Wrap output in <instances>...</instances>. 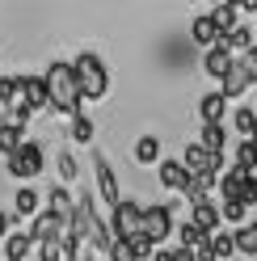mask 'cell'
<instances>
[{
    "label": "cell",
    "instance_id": "cell-28",
    "mask_svg": "<svg viewBox=\"0 0 257 261\" xmlns=\"http://www.w3.org/2000/svg\"><path fill=\"white\" fill-rule=\"evenodd\" d=\"M93 135H97V126H93V118H89V114L72 118V139H76V143H93Z\"/></svg>",
    "mask_w": 257,
    "mask_h": 261
},
{
    "label": "cell",
    "instance_id": "cell-31",
    "mask_svg": "<svg viewBox=\"0 0 257 261\" xmlns=\"http://www.w3.org/2000/svg\"><path fill=\"white\" fill-rule=\"evenodd\" d=\"M76 160L68 156V152H59V181H63V190H68V181H76Z\"/></svg>",
    "mask_w": 257,
    "mask_h": 261
},
{
    "label": "cell",
    "instance_id": "cell-24",
    "mask_svg": "<svg viewBox=\"0 0 257 261\" xmlns=\"http://www.w3.org/2000/svg\"><path fill=\"white\" fill-rule=\"evenodd\" d=\"M30 249H34V240H30V236H21V232L9 236V240H5V261H25Z\"/></svg>",
    "mask_w": 257,
    "mask_h": 261
},
{
    "label": "cell",
    "instance_id": "cell-5",
    "mask_svg": "<svg viewBox=\"0 0 257 261\" xmlns=\"http://www.w3.org/2000/svg\"><path fill=\"white\" fill-rule=\"evenodd\" d=\"M139 232L160 249V240L173 236V206H169V202H160V206H143V223H139Z\"/></svg>",
    "mask_w": 257,
    "mask_h": 261
},
{
    "label": "cell",
    "instance_id": "cell-2",
    "mask_svg": "<svg viewBox=\"0 0 257 261\" xmlns=\"http://www.w3.org/2000/svg\"><path fill=\"white\" fill-rule=\"evenodd\" d=\"M72 68H76V80H80V97H85V101H101L106 89H110V76L101 68V59L97 55H80Z\"/></svg>",
    "mask_w": 257,
    "mask_h": 261
},
{
    "label": "cell",
    "instance_id": "cell-8",
    "mask_svg": "<svg viewBox=\"0 0 257 261\" xmlns=\"http://www.w3.org/2000/svg\"><path fill=\"white\" fill-rule=\"evenodd\" d=\"M232 51H228V46H211V51H207L202 55V68H207V76H211V80H219V85H223V80H228V72H232Z\"/></svg>",
    "mask_w": 257,
    "mask_h": 261
},
{
    "label": "cell",
    "instance_id": "cell-34",
    "mask_svg": "<svg viewBox=\"0 0 257 261\" xmlns=\"http://www.w3.org/2000/svg\"><path fill=\"white\" fill-rule=\"evenodd\" d=\"M240 59H245V68H249V76L257 80V46H253V51H249V55H240Z\"/></svg>",
    "mask_w": 257,
    "mask_h": 261
},
{
    "label": "cell",
    "instance_id": "cell-35",
    "mask_svg": "<svg viewBox=\"0 0 257 261\" xmlns=\"http://www.w3.org/2000/svg\"><path fill=\"white\" fill-rule=\"evenodd\" d=\"M0 236L9 240V211H0Z\"/></svg>",
    "mask_w": 257,
    "mask_h": 261
},
{
    "label": "cell",
    "instance_id": "cell-23",
    "mask_svg": "<svg viewBox=\"0 0 257 261\" xmlns=\"http://www.w3.org/2000/svg\"><path fill=\"white\" fill-rule=\"evenodd\" d=\"M232 160H236V169H245V173L257 177V143L240 139V143H236V152H232Z\"/></svg>",
    "mask_w": 257,
    "mask_h": 261
},
{
    "label": "cell",
    "instance_id": "cell-30",
    "mask_svg": "<svg viewBox=\"0 0 257 261\" xmlns=\"http://www.w3.org/2000/svg\"><path fill=\"white\" fill-rule=\"evenodd\" d=\"M219 215H223V223H236V227H245V215H249V211L240 206V202H219Z\"/></svg>",
    "mask_w": 257,
    "mask_h": 261
},
{
    "label": "cell",
    "instance_id": "cell-16",
    "mask_svg": "<svg viewBox=\"0 0 257 261\" xmlns=\"http://www.w3.org/2000/svg\"><path fill=\"white\" fill-rule=\"evenodd\" d=\"M38 190H30V186H21L17 194H13V211H17L21 219H38Z\"/></svg>",
    "mask_w": 257,
    "mask_h": 261
},
{
    "label": "cell",
    "instance_id": "cell-12",
    "mask_svg": "<svg viewBox=\"0 0 257 261\" xmlns=\"http://www.w3.org/2000/svg\"><path fill=\"white\" fill-rule=\"evenodd\" d=\"M190 34H194V42H198V46H207V51H211V46H219V42H223V34H219V25L211 21V13H202V17H194V25H190Z\"/></svg>",
    "mask_w": 257,
    "mask_h": 261
},
{
    "label": "cell",
    "instance_id": "cell-14",
    "mask_svg": "<svg viewBox=\"0 0 257 261\" xmlns=\"http://www.w3.org/2000/svg\"><path fill=\"white\" fill-rule=\"evenodd\" d=\"M186 181H190V173L182 160H160V186L165 190H186Z\"/></svg>",
    "mask_w": 257,
    "mask_h": 261
},
{
    "label": "cell",
    "instance_id": "cell-7",
    "mask_svg": "<svg viewBox=\"0 0 257 261\" xmlns=\"http://www.w3.org/2000/svg\"><path fill=\"white\" fill-rule=\"evenodd\" d=\"M17 80H21V106L30 114H38V110L51 106V93H46V80L42 76H17Z\"/></svg>",
    "mask_w": 257,
    "mask_h": 261
},
{
    "label": "cell",
    "instance_id": "cell-9",
    "mask_svg": "<svg viewBox=\"0 0 257 261\" xmlns=\"http://www.w3.org/2000/svg\"><path fill=\"white\" fill-rule=\"evenodd\" d=\"M198 114H202V126H223V114H228V97L219 89L198 97Z\"/></svg>",
    "mask_w": 257,
    "mask_h": 261
},
{
    "label": "cell",
    "instance_id": "cell-26",
    "mask_svg": "<svg viewBox=\"0 0 257 261\" xmlns=\"http://www.w3.org/2000/svg\"><path fill=\"white\" fill-rule=\"evenodd\" d=\"M211 249H215V261H232L236 257V232H215Z\"/></svg>",
    "mask_w": 257,
    "mask_h": 261
},
{
    "label": "cell",
    "instance_id": "cell-27",
    "mask_svg": "<svg viewBox=\"0 0 257 261\" xmlns=\"http://www.w3.org/2000/svg\"><path fill=\"white\" fill-rule=\"evenodd\" d=\"M236 253H245V257H257V227H253V223L236 227Z\"/></svg>",
    "mask_w": 257,
    "mask_h": 261
},
{
    "label": "cell",
    "instance_id": "cell-38",
    "mask_svg": "<svg viewBox=\"0 0 257 261\" xmlns=\"http://www.w3.org/2000/svg\"><path fill=\"white\" fill-rule=\"evenodd\" d=\"M253 227H257V211H253Z\"/></svg>",
    "mask_w": 257,
    "mask_h": 261
},
{
    "label": "cell",
    "instance_id": "cell-3",
    "mask_svg": "<svg viewBox=\"0 0 257 261\" xmlns=\"http://www.w3.org/2000/svg\"><path fill=\"white\" fill-rule=\"evenodd\" d=\"M182 165H186V173H190V177H211V173H215V177H223V156H211L198 139H194V143H186Z\"/></svg>",
    "mask_w": 257,
    "mask_h": 261
},
{
    "label": "cell",
    "instance_id": "cell-25",
    "mask_svg": "<svg viewBox=\"0 0 257 261\" xmlns=\"http://www.w3.org/2000/svg\"><path fill=\"white\" fill-rule=\"evenodd\" d=\"M223 46H228V51H240V55H249V51H253V30L236 25L232 34H223Z\"/></svg>",
    "mask_w": 257,
    "mask_h": 261
},
{
    "label": "cell",
    "instance_id": "cell-29",
    "mask_svg": "<svg viewBox=\"0 0 257 261\" xmlns=\"http://www.w3.org/2000/svg\"><path fill=\"white\" fill-rule=\"evenodd\" d=\"M126 244H131V253H135V261H152V257H156V244H152L148 236H143V232H139V236H131Z\"/></svg>",
    "mask_w": 257,
    "mask_h": 261
},
{
    "label": "cell",
    "instance_id": "cell-11",
    "mask_svg": "<svg viewBox=\"0 0 257 261\" xmlns=\"http://www.w3.org/2000/svg\"><path fill=\"white\" fill-rule=\"evenodd\" d=\"M249 85H253V76H249V68H245V59H236V63H232V72H228V80L219 85V93L228 97V101H236V97L245 93Z\"/></svg>",
    "mask_w": 257,
    "mask_h": 261
},
{
    "label": "cell",
    "instance_id": "cell-10",
    "mask_svg": "<svg viewBox=\"0 0 257 261\" xmlns=\"http://www.w3.org/2000/svg\"><path fill=\"white\" fill-rule=\"evenodd\" d=\"M97 194H101V202H106V206H118V202H122L118 181H114V169L106 165V156H97Z\"/></svg>",
    "mask_w": 257,
    "mask_h": 261
},
{
    "label": "cell",
    "instance_id": "cell-4",
    "mask_svg": "<svg viewBox=\"0 0 257 261\" xmlns=\"http://www.w3.org/2000/svg\"><path fill=\"white\" fill-rule=\"evenodd\" d=\"M9 173L17 177V181H34V177L42 173V148H38L34 139H25L21 148L9 156Z\"/></svg>",
    "mask_w": 257,
    "mask_h": 261
},
{
    "label": "cell",
    "instance_id": "cell-19",
    "mask_svg": "<svg viewBox=\"0 0 257 261\" xmlns=\"http://www.w3.org/2000/svg\"><path fill=\"white\" fill-rule=\"evenodd\" d=\"M173 236H177V244H182V249H198V244H207V240H211V236L202 232V227H194L190 219L173 227Z\"/></svg>",
    "mask_w": 257,
    "mask_h": 261
},
{
    "label": "cell",
    "instance_id": "cell-37",
    "mask_svg": "<svg viewBox=\"0 0 257 261\" xmlns=\"http://www.w3.org/2000/svg\"><path fill=\"white\" fill-rule=\"evenodd\" d=\"M80 261H93V253H80Z\"/></svg>",
    "mask_w": 257,
    "mask_h": 261
},
{
    "label": "cell",
    "instance_id": "cell-6",
    "mask_svg": "<svg viewBox=\"0 0 257 261\" xmlns=\"http://www.w3.org/2000/svg\"><path fill=\"white\" fill-rule=\"evenodd\" d=\"M139 223H143V206L118 202L114 219H110V232H114V240H131V236H139Z\"/></svg>",
    "mask_w": 257,
    "mask_h": 261
},
{
    "label": "cell",
    "instance_id": "cell-1",
    "mask_svg": "<svg viewBox=\"0 0 257 261\" xmlns=\"http://www.w3.org/2000/svg\"><path fill=\"white\" fill-rule=\"evenodd\" d=\"M46 93H51V110L59 118H80V106H85V97H80V80H76V68L72 63H51L46 68Z\"/></svg>",
    "mask_w": 257,
    "mask_h": 261
},
{
    "label": "cell",
    "instance_id": "cell-33",
    "mask_svg": "<svg viewBox=\"0 0 257 261\" xmlns=\"http://www.w3.org/2000/svg\"><path fill=\"white\" fill-rule=\"evenodd\" d=\"M194 261H215V249H211V240H207V244H198V249H194Z\"/></svg>",
    "mask_w": 257,
    "mask_h": 261
},
{
    "label": "cell",
    "instance_id": "cell-32",
    "mask_svg": "<svg viewBox=\"0 0 257 261\" xmlns=\"http://www.w3.org/2000/svg\"><path fill=\"white\" fill-rule=\"evenodd\" d=\"M110 261H135L131 244H126V240H114V244H110Z\"/></svg>",
    "mask_w": 257,
    "mask_h": 261
},
{
    "label": "cell",
    "instance_id": "cell-18",
    "mask_svg": "<svg viewBox=\"0 0 257 261\" xmlns=\"http://www.w3.org/2000/svg\"><path fill=\"white\" fill-rule=\"evenodd\" d=\"M198 143L211 156H223V152H228V130H223V126H202L198 130Z\"/></svg>",
    "mask_w": 257,
    "mask_h": 261
},
{
    "label": "cell",
    "instance_id": "cell-22",
    "mask_svg": "<svg viewBox=\"0 0 257 261\" xmlns=\"http://www.w3.org/2000/svg\"><path fill=\"white\" fill-rule=\"evenodd\" d=\"M135 160H139V165H156V160H160V135H139Z\"/></svg>",
    "mask_w": 257,
    "mask_h": 261
},
{
    "label": "cell",
    "instance_id": "cell-17",
    "mask_svg": "<svg viewBox=\"0 0 257 261\" xmlns=\"http://www.w3.org/2000/svg\"><path fill=\"white\" fill-rule=\"evenodd\" d=\"M21 143H25V130H21L17 122L0 118V152H5V156H13V152L21 148Z\"/></svg>",
    "mask_w": 257,
    "mask_h": 261
},
{
    "label": "cell",
    "instance_id": "cell-36",
    "mask_svg": "<svg viewBox=\"0 0 257 261\" xmlns=\"http://www.w3.org/2000/svg\"><path fill=\"white\" fill-rule=\"evenodd\" d=\"M152 261H173V253H169V249H156V257H152Z\"/></svg>",
    "mask_w": 257,
    "mask_h": 261
},
{
    "label": "cell",
    "instance_id": "cell-15",
    "mask_svg": "<svg viewBox=\"0 0 257 261\" xmlns=\"http://www.w3.org/2000/svg\"><path fill=\"white\" fill-rule=\"evenodd\" d=\"M232 130L240 139H249V143H257V110H249V106H240L236 114H232Z\"/></svg>",
    "mask_w": 257,
    "mask_h": 261
},
{
    "label": "cell",
    "instance_id": "cell-20",
    "mask_svg": "<svg viewBox=\"0 0 257 261\" xmlns=\"http://www.w3.org/2000/svg\"><path fill=\"white\" fill-rule=\"evenodd\" d=\"M0 106H5V110H17L21 106V80L17 76H0Z\"/></svg>",
    "mask_w": 257,
    "mask_h": 261
},
{
    "label": "cell",
    "instance_id": "cell-13",
    "mask_svg": "<svg viewBox=\"0 0 257 261\" xmlns=\"http://www.w3.org/2000/svg\"><path fill=\"white\" fill-rule=\"evenodd\" d=\"M219 206L215 202H198V206H190V223H194V227H202V232L207 236H215V227H219Z\"/></svg>",
    "mask_w": 257,
    "mask_h": 261
},
{
    "label": "cell",
    "instance_id": "cell-21",
    "mask_svg": "<svg viewBox=\"0 0 257 261\" xmlns=\"http://www.w3.org/2000/svg\"><path fill=\"white\" fill-rule=\"evenodd\" d=\"M236 17H240V5H215V9H211V21L219 25V34H232V30H236Z\"/></svg>",
    "mask_w": 257,
    "mask_h": 261
}]
</instances>
